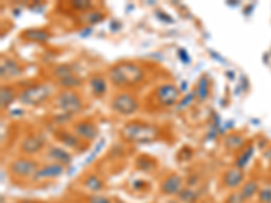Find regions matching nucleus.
Wrapping results in <instances>:
<instances>
[{
  "label": "nucleus",
  "instance_id": "obj_1",
  "mask_svg": "<svg viewBox=\"0 0 271 203\" xmlns=\"http://www.w3.org/2000/svg\"><path fill=\"white\" fill-rule=\"evenodd\" d=\"M106 78L109 83L118 90H131L145 82L146 71L141 64L124 60L107 69Z\"/></svg>",
  "mask_w": 271,
  "mask_h": 203
},
{
  "label": "nucleus",
  "instance_id": "obj_2",
  "mask_svg": "<svg viewBox=\"0 0 271 203\" xmlns=\"http://www.w3.org/2000/svg\"><path fill=\"white\" fill-rule=\"evenodd\" d=\"M121 135L129 144H149L159 138L160 129L153 123L136 119L122 126Z\"/></svg>",
  "mask_w": 271,
  "mask_h": 203
},
{
  "label": "nucleus",
  "instance_id": "obj_3",
  "mask_svg": "<svg viewBox=\"0 0 271 203\" xmlns=\"http://www.w3.org/2000/svg\"><path fill=\"white\" fill-rule=\"evenodd\" d=\"M57 91L53 82H35L29 87L20 90L18 103L24 107L42 106L46 102L52 101Z\"/></svg>",
  "mask_w": 271,
  "mask_h": 203
},
{
  "label": "nucleus",
  "instance_id": "obj_4",
  "mask_svg": "<svg viewBox=\"0 0 271 203\" xmlns=\"http://www.w3.org/2000/svg\"><path fill=\"white\" fill-rule=\"evenodd\" d=\"M52 106L60 112L76 116L84 110V99L79 90H58L52 99Z\"/></svg>",
  "mask_w": 271,
  "mask_h": 203
},
{
  "label": "nucleus",
  "instance_id": "obj_5",
  "mask_svg": "<svg viewBox=\"0 0 271 203\" xmlns=\"http://www.w3.org/2000/svg\"><path fill=\"white\" fill-rule=\"evenodd\" d=\"M39 167H41V163L37 159L20 155L10 161L8 174L16 182H26V180L31 182Z\"/></svg>",
  "mask_w": 271,
  "mask_h": 203
},
{
  "label": "nucleus",
  "instance_id": "obj_6",
  "mask_svg": "<svg viewBox=\"0 0 271 203\" xmlns=\"http://www.w3.org/2000/svg\"><path fill=\"white\" fill-rule=\"evenodd\" d=\"M112 111L121 116H133L140 110V101L129 90H118L110 99Z\"/></svg>",
  "mask_w": 271,
  "mask_h": 203
},
{
  "label": "nucleus",
  "instance_id": "obj_7",
  "mask_svg": "<svg viewBox=\"0 0 271 203\" xmlns=\"http://www.w3.org/2000/svg\"><path fill=\"white\" fill-rule=\"evenodd\" d=\"M152 97L160 107L168 108V107H175L179 103L182 92L174 83H161L156 86Z\"/></svg>",
  "mask_w": 271,
  "mask_h": 203
},
{
  "label": "nucleus",
  "instance_id": "obj_8",
  "mask_svg": "<svg viewBox=\"0 0 271 203\" xmlns=\"http://www.w3.org/2000/svg\"><path fill=\"white\" fill-rule=\"evenodd\" d=\"M48 148V140L41 131H34L24 135L22 141L19 142V153L23 156H30L33 157L39 152H42Z\"/></svg>",
  "mask_w": 271,
  "mask_h": 203
},
{
  "label": "nucleus",
  "instance_id": "obj_9",
  "mask_svg": "<svg viewBox=\"0 0 271 203\" xmlns=\"http://www.w3.org/2000/svg\"><path fill=\"white\" fill-rule=\"evenodd\" d=\"M24 67L11 56H1L0 60V76L3 84H11V82L18 80L23 76Z\"/></svg>",
  "mask_w": 271,
  "mask_h": 203
},
{
  "label": "nucleus",
  "instance_id": "obj_10",
  "mask_svg": "<svg viewBox=\"0 0 271 203\" xmlns=\"http://www.w3.org/2000/svg\"><path fill=\"white\" fill-rule=\"evenodd\" d=\"M71 130L86 144H91L99 137V127L97 122L91 118H83V119L72 122Z\"/></svg>",
  "mask_w": 271,
  "mask_h": 203
},
{
  "label": "nucleus",
  "instance_id": "obj_11",
  "mask_svg": "<svg viewBox=\"0 0 271 203\" xmlns=\"http://www.w3.org/2000/svg\"><path fill=\"white\" fill-rule=\"evenodd\" d=\"M52 134H53L54 140L57 141L60 145L64 146L65 149H71L73 152L87 149L88 144L80 140L72 130H68L65 127H56L52 131Z\"/></svg>",
  "mask_w": 271,
  "mask_h": 203
},
{
  "label": "nucleus",
  "instance_id": "obj_12",
  "mask_svg": "<svg viewBox=\"0 0 271 203\" xmlns=\"http://www.w3.org/2000/svg\"><path fill=\"white\" fill-rule=\"evenodd\" d=\"M67 172V167L58 163H44L41 164L38 171L35 172V175L31 179V183H45V182H52V180L60 179L63 175Z\"/></svg>",
  "mask_w": 271,
  "mask_h": 203
},
{
  "label": "nucleus",
  "instance_id": "obj_13",
  "mask_svg": "<svg viewBox=\"0 0 271 203\" xmlns=\"http://www.w3.org/2000/svg\"><path fill=\"white\" fill-rule=\"evenodd\" d=\"M246 182V172L243 169L236 168L235 165L225 169L221 175V187L229 191H236Z\"/></svg>",
  "mask_w": 271,
  "mask_h": 203
},
{
  "label": "nucleus",
  "instance_id": "obj_14",
  "mask_svg": "<svg viewBox=\"0 0 271 203\" xmlns=\"http://www.w3.org/2000/svg\"><path fill=\"white\" fill-rule=\"evenodd\" d=\"M44 156L49 163H58V164L65 165V167L72 164L73 161V156L71 155L69 150L65 149L64 146L54 145V144L48 145V148L45 149Z\"/></svg>",
  "mask_w": 271,
  "mask_h": 203
},
{
  "label": "nucleus",
  "instance_id": "obj_15",
  "mask_svg": "<svg viewBox=\"0 0 271 203\" xmlns=\"http://www.w3.org/2000/svg\"><path fill=\"white\" fill-rule=\"evenodd\" d=\"M184 187V179L179 174H169L160 183V193L167 197L178 195Z\"/></svg>",
  "mask_w": 271,
  "mask_h": 203
},
{
  "label": "nucleus",
  "instance_id": "obj_16",
  "mask_svg": "<svg viewBox=\"0 0 271 203\" xmlns=\"http://www.w3.org/2000/svg\"><path fill=\"white\" fill-rule=\"evenodd\" d=\"M20 38L34 44H46L52 38V31L45 27H30L20 33Z\"/></svg>",
  "mask_w": 271,
  "mask_h": 203
},
{
  "label": "nucleus",
  "instance_id": "obj_17",
  "mask_svg": "<svg viewBox=\"0 0 271 203\" xmlns=\"http://www.w3.org/2000/svg\"><path fill=\"white\" fill-rule=\"evenodd\" d=\"M107 78L106 75L103 73H94L88 78V88H90V92L94 98H98L101 99L107 94Z\"/></svg>",
  "mask_w": 271,
  "mask_h": 203
},
{
  "label": "nucleus",
  "instance_id": "obj_18",
  "mask_svg": "<svg viewBox=\"0 0 271 203\" xmlns=\"http://www.w3.org/2000/svg\"><path fill=\"white\" fill-rule=\"evenodd\" d=\"M247 138L246 135L242 133H237V131H232V133H228L224 135L223 145L227 152L233 153V152H240V150L247 145Z\"/></svg>",
  "mask_w": 271,
  "mask_h": 203
},
{
  "label": "nucleus",
  "instance_id": "obj_19",
  "mask_svg": "<svg viewBox=\"0 0 271 203\" xmlns=\"http://www.w3.org/2000/svg\"><path fill=\"white\" fill-rule=\"evenodd\" d=\"M78 72L79 67L75 63H61L50 68L49 75L52 76V82H56L58 79H63L69 75H76Z\"/></svg>",
  "mask_w": 271,
  "mask_h": 203
},
{
  "label": "nucleus",
  "instance_id": "obj_20",
  "mask_svg": "<svg viewBox=\"0 0 271 203\" xmlns=\"http://www.w3.org/2000/svg\"><path fill=\"white\" fill-rule=\"evenodd\" d=\"M18 94L19 90L15 87V84H1L0 88V104L1 108H8V107L18 102Z\"/></svg>",
  "mask_w": 271,
  "mask_h": 203
},
{
  "label": "nucleus",
  "instance_id": "obj_21",
  "mask_svg": "<svg viewBox=\"0 0 271 203\" xmlns=\"http://www.w3.org/2000/svg\"><path fill=\"white\" fill-rule=\"evenodd\" d=\"M82 186L90 191V194H101L105 190V182L95 172H90L82 179Z\"/></svg>",
  "mask_w": 271,
  "mask_h": 203
},
{
  "label": "nucleus",
  "instance_id": "obj_22",
  "mask_svg": "<svg viewBox=\"0 0 271 203\" xmlns=\"http://www.w3.org/2000/svg\"><path fill=\"white\" fill-rule=\"evenodd\" d=\"M259 190H261V183H259V180L255 179V178H252V179L246 180L243 186L239 189V193L244 199V202L247 203L250 201L258 197V193H259Z\"/></svg>",
  "mask_w": 271,
  "mask_h": 203
},
{
  "label": "nucleus",
  "instance_id": "obj_23",
  "mask_svg": "<svg viewBox=\"0 0 271 203\" xmlns=\"http://www.w3.org/2000/svg\"><path fill=\"white\" fill-rule=\"evenodd\" d=\"M254 153H255V145L250 142V144H247V145L244 146V148L237 153L233 165H235L236 168L244 171V169L248 167V164H250V161L252 160V157H254Z\"/></svg>",
  "mask_w": 271,
  "mask_h": 203
},
{
  "label": "nucleus",
  "instance_id": "obj_24",
  "mask_svg": "<svg viewBox=\"0 0 271 203\" xmlns=\"http://www.w3.org/2000/svg\"><path fill=\"white\" fill-rule=\"evenodd\" d=\"M194 91H195V97H197V102L199 103H203V102H206L210 97V79L209 76L205 73L202 76H199L198 82L195 84V88H194Z\"/></svg>",
  "mask_w": 271,
  "mask_h": 203
},
{
  "label": "nucleus",
  "instance_id": "obj_25",
  "mask_svg": "<svg viewBox=\"0 0 271 203\" xmlns=\"http://www.w3.org/2000/svg\"><path fill=\"white\" fill-rule=\"evenodd\" d=\"M53 84L57 87V90H79L84 84V80L76 73V75H69L63 79H58L53 82Z\"/></svg>",
  "mask_w": 271,
  "mask_h": 203
},
{
  "label": "nucleus",
  "instance_id": "obj_26",
  "mask_svg": "<svg viewBox=\"0 0 271 203\" xmlns=\"http://www.w3.org/2000/svg\"><path fill=\"white\" fill-rule=\"evenodd\" d=\"M201 195H202V193L197 190V187L184 186L183 189L180 190V193L176 195V198L180 203H195L198 202Z\"/></svg>",
  "mask_w": 271,
  "mask_h": 203
},
{
  "label": "nucleus",
  "instance_id": "obj_27",
  "mask_svg": "<svg viewBox=\"0 0 271 203\" xmlns=\"http://www.w3.org/2000/svg\"><path fill=\"white\" fill-rule=\"evenodd\" d=\"M82 19L84 23L87 24V27H91L94 24L101 23L102 20L106 19V14L103 11L98 10V8H92L87 12H83Z\"/></svg>",
  "mask_w": 271,
  "mask_h": 203
},
{
  "label": "nucleus",
  "instance_id": "obj_28",
  "mask_svg": "<svg viewBox=\"0 0 271 203\" xmlns=\"http://www.w3.org/2000/svg\"><path fill=\"white\" fill-rule=\"evenodd\" d=\"M136 167L142 172H150L156 167V161L150 159L149 156H138L136 160Z\"/></svg>",
  "mask_w": 271,
  "mask_h": 203
},
{
  "label": "nucleus",
  "instance_id": "obj_29",
  "mask_svg": "<svg viewBox=\"0 0 271 203\" xmlns=\"http://www.w3.org/2000/svg\"><path fill=\"white\" fill-rule=\"evenodd\" d=\"M69 7L72 8L73 11H79V12H87V11L95 8V5L92 1H88V0H75V1H69Z\"/></svg>",
  "mask_w": 271,
  "mask_h": 203
},
{
  "label": "nucleus",
  "instance_id": "obj_30",
  "mask_svg": "<svg viewBox=\"0 0 271 203\" xmlns=\"http://www.w3.org/2000/svg\"><path fill=\"white\" fill-rule=\"evenodd\" d=\"M197 101V97H195V91H191V92H187L184 97L180 98L179 103L175 106V108L179 111V110H184V108H187V107H190L191 104H193L194 102Z\"/></svg>",
  "mask_w": 271,
  "mask_h": 203
},
{
  "label": "nucleus",
  "instance_id": "obj_31",
  "mask_svg": "<svg viewBox=\"0 0 271 203\" xmlns=\"http://www.w3.org/2000/svg\"><path fill=\"white\" fill-rule=\"evenodd\" d=\"M75 118L71 114H67V112H57L56 115L52 116V123L56 125L57 127H64L65 125H68L69 122H72V119Z\"/></svg>",
  "mask_w": 271,
  "mask_h": 203
},
{
  "label": "nucleus",
  "instance_id": "obj_32",
  "mask_svg": "<svg viewBox=\"0 0 271 203\" xmlns=\"http://www.w3.org/2000/svg\"><path fill=\"white\" fill-rule=\"evenodd\" d=\"M86 203H114L110 197L105 194H90L86 197Z\"/></svg>",
  "mask_w": 271,
  "mask_h": 203
},
{
  "label": "nucleus",
  "instance_id": "obj_33",
  "mask_svg": "<svg viewBox=\"0 0 271 203\" xmlns=\"http://www.w3.org/2000/svg\"><path fill=\"white\" fill-rule=\"evenodd\" d=\"M258 202L259 203H271V187H261L259 193H258Z\"/></svg>",
  "mask_w": 271,
  "mask_h": 203
},
{
  "label": "nucleus",
  "instance_id": "obj_34",
  "mask_svg": "<svg viewBox=\"0 0 271 203\" xmlns=\"http://www.w3.org/2000/svg\"><path fill=\"white\" fill-rule=\"evenodd\" d=\"M224 203H246V202H244V199H243V197L240 195V193H239V190H236V191H231V193L228 194Z\"/></svg>",
  "mask_w": 271,
  "mask_h": 203
},
{
  "label": "nucleus",
  "instance_id": "obj_35",
  "mask_svg": "<svg viewBox=\"0 0 271 203\" xmlns=\"http://www.w3.org/2000/svg\"><path fill=\"white\" fill-rule=\"evenodd\" d=\"M178 57H179V60L182 61V63L184 64L191 63V58H190L189 53H187V50H186V49L180 48L179 50H178Z\"/></svg>",
  "mask_w": 271,
  "mask_h": 203
},
{
  "label": "nucleus",
  "instance_id": "obj_36",
  "mask_svg": "<svg viewBox=\"0 0 271 203\" xmlns=\"http://www.w3.org/2000/svg\"><path fill=\"white\" fill-rule=\"evenodd\" d=\"M148 187V183H146L145 180H141V179H136L133 182V189L136 191H141V190H145Z\"/></svg>",
  "mask_w": 271,
  "mask_h": 203
},
{
  "label": "nucleus",
  "instance_id": "obj_37",
  "mask_svg": "<svg viewBox=\"0 0 271 203\" xmlns=\"http://www.w3.org/2000/svg\"><path fill=\"white\" fill-rule=\"evenodd\" d=\"M121 27H122V24L120 23L118 20H113L112 24H110V30H112V31H114V33H116V31H118V30L121 29Z\"/></svg>",
  "mask_w": 271,
  "mask_h": 203
},
{
  "label": "nucleus",
  "instance_id": "obj_38",
  "mask_svg": "<svg viewBox=\"0 0 271 203\" xmlns=\"http://www.w3.org/2000/svg\"><path fill=\"white\" fill-rule=\"evenodd\" d=\"M263 159L267 160L269 163H271V146H269L267 149L263 150Z\"/></svg>",
  "mask_w": 271,
  "mask_h": 203
},
{
  "label": "nucleus",
  "instance_id": "obj_39",
  "mask_svg": "<svg viewBox=\"0 0 271 203\" xmlns=\"http://www.w3.org/2000/svg\"><path fill=\"white\" fill-rule=\"evenodd\" d=\"M91 33H92V27H84V29L80 30V37L86 38V37H88Z\"/></svg>",
  "mask_w": 271,
  "mask_h": 203
},
{
  "label": "nucleus",
  "instance_id": "obj_40",
  "mask_svg": "<svg viewBox=\"0 0 271 203\" xmlns=\"http://www.w3.org/2000/svg\"><path fill=\"white\" fill-rule=\"evenodd\" d=\"M209 53L212 54V57L216 58V60H217V61H220V63H225V60H224L223 57H220V54H217L216 52H213V50H210Z\"/></svg>",
  "mask_w": 271,
  "mask_h": 203
},
{
  "label": "nucleus",
  "instance_id": "obj_41",
  "mask_svg": "<svg viewBox=\"0 0 271 203\" xmlns=\"http://www.w3.org/2000/svg\"><path fill=\"white\" fill-rule=\"evenodd\" d=\"M156 16H157V18H160V19H164V20H167V22H172V19H171V18H169V16H167V15L165 14H163V12H161V11H159V12H157V14H156Z\"/></svg>",
  "mask_w": 271,
  "mask_h": 203
},
{
  "label": "nucleus",
  "instance_id": "obj_42",
  "mask_svg": "<svg viewBox=\"0 0 271 203\" xmlns=\"http://www.w3.org/2000/svg\"><path fill=\"white\" fill-rule=\"evenodd\" d=\"M179 90H180V92H186V91H187V83H186V82L182 83V84H180V86H179ZM186 94H187V92H186Z\"/></svg>",
  "mask_w": 271,
  "mask_h": 203
},
{
  "label": "nucleus",
  "instance_id": "obj_43",
  "mask_svg": "<svg viewBox=\"0 0 271 203\" xmlns=\"http://www.w3.org/2000/svg\"><path fill=\"white\" fill-rule=\"evenodd\" d=\"M225 76H228L229 80H233V79H235V72H233V71H227V72H225Z\"/></svg>",
  "mask_w": 271,
  "mask_h": 203
},
{
  "label": "nucleus",
  "instance_id": "obj_44",
  "mask_svg": "<svg viewBox=\"0 0 271 203\" xmlns=\"http://www.w3.org/2000/svg\"><path fill=\"white\" fill-rule=\"evenodd\" d=\"M114 203H126V202H124L121 199H114Z\"/></svg>",
  "mask_w": 271,
  "mask_h": 203
},
{
  "label": "nucleus",
  "instance_id": "obj_45",
  "mask_svg": "<svg viewBox=\"0 0 271 203\" xmlns=\"http://www.w3.org/2000/svg\"><path fill=\"white\" fill-rule=\"evenodd\" d=\"M18 203H35V202H31V201H22V202H18Z\"/></svg>",
  "mask_w": 271,
  "mask_h": 203
},
{
  "label": "nucleus",
  "instance_id": "obj_46",
  "mask_svg": "<svg viewBox=\"0 0 271 203\" xmlns=\"http://www.w3.org/2000/svg\"><path fill=\"white\" fill-rule=\"evenodd\" d=\"M270 175H271V171H270Z\"/></svg>",
  "mask_w": 271,
  "mask_h": 203
}]
</instances>
